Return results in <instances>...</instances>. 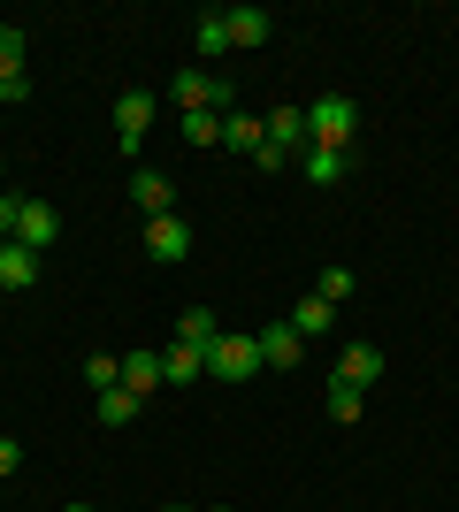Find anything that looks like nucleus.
<instances>
[{
    "label": "nucleus",
    "instance_id": "nucleus-27",
    "mask_svg": "<svg viewBox=\"0 0 459 512\" xmlns=\"http://www.w3.org/2000/svg\"><path fill=\"white\" fill-rule=\"evenodd\" d=\"M16 459H23V444H16V436H0V474H16Z\"/></svg>",
    "mask_w": 459,
    "mask_h": 512
},
{
    "label": "nucleus",
    "instance_id": "nucleus-29",
    "mask_svg": "<svg viewBox=\"0 0 459 512\" xmlns=\"http://www.w3.org/2000/svg\"><path fill=\"white\" fill-rule=\"evenodd\" d=\"M169 512H184V505H169Z\"/></svg>",
    "mask_w": 459,
    "mask_h": 512
},
{
    "label": "nucleus",
    "instance_id": "nucleus-19",
    "mask_svg": "<svg viewBox=\"0 0 459 512\" xmlns=\"http://www.w3.org/2000/svg\"><path fill=\"white\" fill-rule=\"evenodd\" d=\"M345 161H352V153H337V146H306V184H337Z\"/></svg>",
    "mask_w": 459,
    "mask_h": 512
},
{
    "label": "nucleus",
    "instance_id": "nucleus-21",
    "mask_svg": "<svg viewBox=\"0 0 459 512\" xmlns=\"http://www.w3.org/2000/svg\"><path fill=\"white\" fill-rule=\"evenodd\" d=\"M85 383L92 390H115V383H123V352H92V360H85Z\"/></svg>",
    "mask_w": 459,
    "mask_h": 512
},
{
    "label": "nucleus",
    "instance_id": "nucleus-30",
    "mask_svg": "<svg viewBox=\"0 0 459 512\" xmlns=\"http://www.w3.org/2000/svg\"><path fill=\"white\" fill-rule=\"evenodd\" d=\"M222 512H230V505H222Z\"/></svg>",
    "mask_w": 459,
    "mask_h": 512
},
{
    "label": "nucleus",
    "instance_id": "nucleus-17",
    "mask_svg": "<svg viewBox=\"0 0 459 512\" xmlns=\"http://www.w3.org/2000/svg\"><path fill=\"white\" fill-rule=\"evenodd\" d=\"M123 390L153 398V390H161V352H123Z\"/></svg>",
    "mask_w": 459,
    "mask_h": 512
},
{
    "label": "nucleus",
    "instance_id": "nucleus-24",
    "mask_svg": "<svg viewBox=\"0 0 459 512\" xmlns=\"http://www.w3.org/2000/svg\"><path fill=\"white\" fill-rule=\"evenodd\" d=\"M184 138H192V146H215V138H222V115H207V107L184 115Z\"/></svg>",
    "mask_w": 459,
    "mask_h": 512
},
{
    "label": "nucleus",
    "instance_id": "nucleus-22",
    "mask_svg": "<svg viewBox=\"0 0 459 512\" xmlns=\"http://www.w3.org/2000/svg\"><path fill=\"white\" fill-rule=\"evenodd\" d=\"M329 321H337L329 299H299V306H291V329H299V337H306V329H329Z\"/></svg>",
    "mask_w": 459,
    "mask_h": 512
},
{
    "label": "nucleus",
    "instance_id": "nucleus-6",
    "mask_svg": "<svg viewBox=\"0 0 459 512\" xmlns=\"http://www.w3.org/2000/svg\"><path fill=\"white\" fill-rule=\"evenodd\" d=\"M62 237V214L54 207H39V199H23V214H16V245H31V253L46 260V245Z\"/></svg>",
    "mask_w": 459,
    "mask_h": 512
},
{
    "label": "nucleus",
    "instance_id": "nucleus-26",
    "mask_svg": "<svg viewBox=\"0 0 459 512\" xmlns=\"http://www.w3.org/2000/svg\"><path fill=\"white\" fill-rule=\"evenodd\" d=\"M16 214H23V199H8V192H0V237H16Z\"/></svg>",
    "mask_w": 459,
    "mask_h": 512
},
{
    "label": "nucleus",
    "instance_id": "nucleus-2",
    "mask_svg": "<svg viewBox=\"0 0 459 512\" xmlns=\"http://www.w3.org/2000/svg\"><path fill=\"white\" fill-rule=\"evenodd\" d=\"M207 375H215V383H253V375H261V344L245 337V329H222V337L207 344Z\"/></svg>",
    "mask_w": 459,
    "mask_h": 512
},
{
    "label": "nucleus",
    "instance_id": "nucleus-23",
    "mask_svg": "<svg viewBox=\"0 0 459 512\" xmlns=\"http://www.w3.org/2000/svg\"><path fill=\"white\" fill-rule=\"evenodd\" d=\"M0 77H23V31L0 23Z\"/></svg>",
    "mask_w": 459,
    "mask_h": 512
},
{
    "label": "nucleus",
    "instance_id": "nucleus-3",
    "mask_svg": "<svg viewBox=\"0 0 459 512\" xmlns=\"http://www.w3.org/2000/svg\"><path fill=\"white\" fill-rule=\"evenodd\" d=\"M352 123H360V115H352L345 92H322V100L306 107V138H314V146H337V153H345L352 146Z\"/></svg>",
    "mask_w": 459,
    "mask_h": 512
},
{
    "label": "nucleus",
    "instance_id": "nucleus-10",
    "mask_svg": "<svg viewBox=\"0 0 459 512\" xmlns=\"http://www.w3.org/2000/svg\"><path fill=\"white\" fill-rule=\"evenodd\" d=\"M337 375H345L352 390L383 383V352H375V344H345V360H337Z\"/></svg>",
    "mask_w": 459,
    "mask_h": 512
},
{
    "label": "nucleus",
    "instance_id": "nucleus-15",
    "mask_svg": "<svg viewBox=\"0 0 459 512\" xmlns=\"http://www.w3.org/2000/svg\"><path fill=\"white\" fill-rule=\"evenodd\" d=\"M192 46H199V69L215 62V54H230V16H222V8H207V16H199V31H192Z\"/></svg>",
    "mask_w": 459,
    "mask_h": 512
},
{
    "label": "nucleus",
    "instance_id": "nucleus-4",
    "mask_svg": "<svg viewBox=\"0 0 459 512\" xmlns=\"http://www.w3.org/2000/svg\"><path fill=\"white\" fill-rule=\"evenodd\" d=\"M146 130H153V92H115V146L131 153V146H146Z\"/></svg>",
    "mask_w": 459,
    "mask_h": 512
},
{
    "label": "nucleus",
    "instance_id": "nucleus-9",
    "mask_svg": "<svg viewBox=\"0 0 459 512\" xmlns=\"http://www.w3.org/2000/svg\"><path fill=\"white\" fill-rule=\"evenodd\" d=\"M131 199L146 207V222H153V214H176V184H169L161 169H138V176H131Z\"/></svg>",
    "mask_w": 459,
    "mask_h": 512
},
{
    "label": "nucleus",
    "instance_id": "nucleus-5",
    "mask_svg": "<svg viewBox=\"0 0 459 512\" xmlns=\"http://www.w3.org/2000/svg\"><path fill=\"white\" fill-rule=\"evenodd\" d=\"M146 253L161 260V268H176V260H192V230H184L176 214H153L146 222Z\"/></svg>",
    "mask_w": 459,
    "mask_h": 512
},
{
    "label": "nucleus",
    "instance_id": "nucleus-1",
    "mask_svg": "<svg viewBox=\"0 0 459 512\" xmlns=\"http://www.w3.org/2000/svg\"><path fill=\"white\" fill-rule=\"evenodd\" d=\"M169 100L176 107H184V115H199V107H207V115H238V100H230V85H222V77H215V69H176V77H169Z\"/></svg>",
    "mask_w": 459,
    "mask_h": 512
},
{
    "label": "nucleus",
    "instance_id": "nucleus-16",
    "mask_svg": "<svg viewBox=\"0 0 459 512\" xmlns=\"http://www.w3.org/2000/svg\"><path fill=\"white\" fill-rule=\"evenodd\" d=\"M138 413H146V398H138V390H123V383L100 390V428H131Z\"/></svg>",
    "mask_w": 459,
    "mask_h": 512
},
{
    "label": "nucleus",
    "instance_id": "nucleus-8",
    "mask_svg": "<svg viewBox=\"0 0 459 512\" xmlns=\"http://www.w3.org/2000/svg\"><path fill=\"white\" fill-rule=\"evenodd\" d=\"M39 283V253L16 245V237H0V291H31Z\"/></svg>",
    "mask_w": 459,
    "mask_h": 512
},
{
    "label": "nucleus",
    "instance_id": "nucleus-12",
    "mask_svg": "<svg viewBox=\"0 0 459 512\" xmlns=\"http://www.w3.org/2000/svg\"><path fill=\"white\" fill-rule=\"evenodd\" d=\"M222 146H230V153H261L268 146V123L238 107V115H222Z\"/></svg>",
    "mask_w": 459,
    "mask_h": 512
},
{
    "label": "nucleus",
    "instance_id": "nucleus-14",
    "mask_svg": "<svg viewBox=\"0 0 459 512\" xmlns=\"http://www.w3.org/2000/svg\"><path fill=\"white\" fill-rule=\"evenodd\" d=\"M199 375H207V352H199V344H169V352H161V383H199Z\"/></svg>",
    "mask_w": 459,
    "mask_h": 512
},
{
    "label": "nucleus",
    "instance_id": "nucleus-13",
    "mask_svg": "<svg viewBox=\"0 0 459 512\" xmlns=\"http://www.w3.org/2000/svg\"><path fill=\"white\" fill-rule=\"evenodd\" d=\"M222 16H230V46H268V31H276L268 8H222Z\"/></svg>",
    "mask_w": 459,
    "mask_h": 512
},
{
    "label": "nucleus",
    "instance_id": "nucleus-7",
    "mask_svg": "<svg viewBox=\"0 0 459 512\" xmlns=\"http://www.w3.org/2000/svg\"><path fill=\"white\" fill-rule=\"evenodd\" d=\"M253 344H261V367H299V360H306V337L291 329V321H276V329H253Z\"/></svg>",
    "mask_w": 459,
    "mask_h": 512
},
{
    "label": "nucleus",
    "instance_id": "nucleus-20",
    "mask_svg": "<svg viewBox=\"0 0 459 512\" xmlns=\"http://www.w3.org/2000/svg\"><path fill=\"white\" fill-rule=\"evenodd\" d=\"M360 406H368V390H352L345 375L329 383V421H360Z\"/></svg>",
    "mask_w": 459,
    "mask_h": 512
},
{
    "label": "nucleus",
    "instance_id": "nucleus-11",
    "mask_svg": "<svg viewBox=\"0 0 459 512\" xmlns=\"http://www.w3.org/2000/svg\"><path fill=\"white\" fill-rule=\"evenodd\" d=\"M261 123H268V146H276V153L314 146V138H306V107H276V115H261Z\"/></svg>",
    "mask_w": 459,
    "mask_h": 512
},
{
    "label": "nucleus",
    "instance_id": "nucleus-28",
    "mask_svg": "<svg viewBox=\"0 0 459 512\" xmlns=\"http://www.w3.org/2000/svg\"><path fill=\"white\" fill-rule=\"evenodd\" d=\"M23 92H31L23 77H0V107H8V100H23Z\"/></svg>",
    "mask_w": 459,
    "mask_h": 512
},
{
    "label": "nucleus",
    "instance_id": "nucleus-25",
    "mask_svg": "<svg viewBox=\"0 0 459 512\" xmlns=\"http://www.w3.org/2000/svg\"><path fill=\"white\" fill-rule=\"evenodd\" d=\"M314 299H329V306H337V299H352V268H322V283H314Z\"/></svg>",
    "mask_w": 459,
    "mask_h": 512
},
{
    "label": "nucleus",
    "instance_id": "nucleus-18",
    "mask_svg": "<svg viewBox=\"0 0 459 512\" xmlns=\"http://www.w3.org/2000/svg\"><path fill=\"white\" fill-rule=\"evenodd\" d=\"M215 337H222V321L207 314V306H184V314H176V344H199V352H207Z\"/></svg>",
    "mask_w": 459,
    "mask_h": 512
}]
</instances>
